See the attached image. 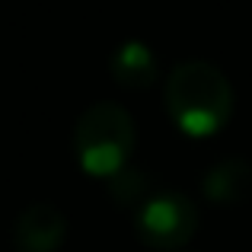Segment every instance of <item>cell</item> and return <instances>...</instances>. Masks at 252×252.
Instances as JSON below:
<instances>
[{
  "label": "cell",
  "instance_id": "obj_3",
  "mask_svg": "<svg viewBox=\"0 0 252 252\" xmlns=\"http://www.w3.org/2000/svg\"><path fill=\"white\" fill-rule=\"evenodd\" d=\"M198 230V208L182 191L150 195L137 208V236L150 249H182Z\"/></svg>",
  "mask_w": 252,
  "mask_h": 252
},
{
  "label": "cell",
  "instance_id": "obj_1",
  "mask_svg": "<svg viewBox=\"0 0 252 252\" xmlns=\"http://www.w3.org/2000/svg\"><path fill=\"white\" fill-rule=\"evenodd\" d=\"M169 118L191 137H211L230 122L233 90L230 80L208 61H182L163 90Z\"/></svg>",
  "mask_w": 252,
  "mask_h": 252
},
{
  "label": "cell",
  "instance_id": "obj_4",
  "mask_svg": "<svg viewBox=\"0 0 252 252\" xmlns=\"http://www.w3.org/2000/svg\"><path fill=\"white\" fill-rule=\"evenodd\" d=\"M67 240V217L48 201H35L16 217L13 243L19 252H58Z\"/></svg>",
  "mask_w": 252,
  "mask_h": 252
},
{
  "label": "cell",
  "instance_id": "obj_7",
  "mask_svg": "<svg viewBox=\"0 0 252 252\" xmlns=\"http://www.w3.org/2000/svg\"><path fill=\"white\" fill-rule=\"evenodd\" d=\"M109 191L115 204H122V208H131V204L141 208L150 198V179L134 166H122L115 176H109Z\"/></svg>",
  "mask_w": 252,
  "mask_h": 252
},
{
  "label": "cell",
  "instance_id": "obj_2",
  "mask_svg": "<svg viewBox=\"0 0 252 252\" xmlns=\"http://www.w3.org/2000/svg\"><path fill=\"white\" fill-rule=\"evenodd\" d=\"M134 150V122L118 102H96L77 118L74 154L90 176H115Z\"/></svg>",
  "mask_w": 252,
  "mask_h": 252
},
{
  "label": "cell",
  "instance_id": "obj_6",
  "mask_svg": "<svg viewBox=\"0 0 252 252\" xmlns=\"http://www.w3.org/2000/svg\"><path fill=\"white\" fill-rule=\"evenodd\" d=\"M112 80L125 90H144L157 80V58L144 42H125L109 61Z\"/></svg>",
  "mask_w": 252,
  "mask_h": 252
},
{
  "label": "cell",
  "instance_id": "obj_5",
  "mask_svg": "<svg viewBox=\"0 0 252 252\" xmlns=\"http://www.w3.org/2000/svg\"><path fill=\"white\" fill-rule=\"evenodd\" d=\"M204 198L214 204H240L252 195V163L246 160H220L204 172Z\"/></svg>",
  "mask_w": 252,
  "mask_h": 252
}]
</instances>
